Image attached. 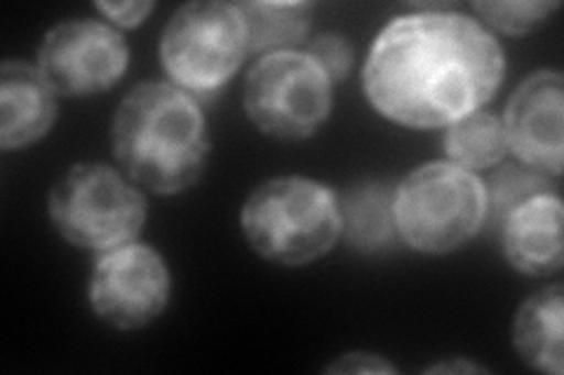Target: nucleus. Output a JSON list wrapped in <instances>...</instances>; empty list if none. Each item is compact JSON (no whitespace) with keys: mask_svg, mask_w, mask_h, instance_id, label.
<instances>
[{"mask_svg":"<svg viewBox=\"0 0 564 375\" xmlns=\"http://www.w3.org/2000/svg\"><path fill=\"white\" fill-rule=\"evenodd\" d=\"M329 373H393L395 366L383 362L381 356L375 354H344L341 360L334 362L329 368Z\"/></svg>","mask_w":564,"mask_h":375,"instance_id":"obj_20","label":"nucleus"},{"mask_svg":"<svg viewBox=\"0 0 564 375\" xmlns=\"http://www.w3.org/2000/svg\"><path fill=\"white\" fill-rule=\"evenodd\" d=\"M153 3H97V10L120 29H137L153 12Z\"/></svg>","mask_w":564,"mask_h":375,"instance_id":"obj_19","label":"nucleus"},{"mask_svg":"<svg viewBox=\"0 0 564 375\" xmlns=\"http://www.w3.org/2000/svg\"><path fill=\"white\" fill-rule=\"evenodd\" d=\"M429 371H466V373H473V371H482V368H478V366H473V364H468V362H454V364H437V366H431Z\"/></svg>","mask_w":564,"mask_h":375,"instance_id":"obj_21","label":"nucleus"},{"mask_svg":"<svg viewBox=\"0 0 564 375\" xmlns=\"http://www.w3.org/2000/svg\"><path fill=\"white\" fill-rule=\"evenodd\" d=\"M564 291L560 284L529 296L513 324V343L522 360L543 373L564 371Z\"/></svg>","mask_w":564,"mask_h":375,"instance_id":"obj_13","label":"nucleus"},{"mask_svg":"<svg viewBox=\"0 0 564 375\" xmlns=\"http://www.w3.org/2000/svg\"><path fill=\"white\" fill-rule=\"evenodd\" d=\"M503 70V49L480 22L414 12L381 29L362 68V87L383 118L437 130L480 111L501 87Z\"/></svg>","mask_w":564,"mask_h":375,"instance_id":"obj_1","label":"nucleus"},{"mask_svg":"<svg viewBox=\"0 0 564 375\" xmlns=\"http://www.w3.org/2000/svg\"><path fill=\"white\" fill-rule=\"evenodd\" d=\"M247 29V52H288L306 38L311 3H238Z\"/></svg>","mask_w":564,"mask_h":375,"instance_id":"obj_14","label":"nucleus"},{"mask_svg":"<svg viewBox=\"0 0 564 375\" xmlns=\"http://www.w3.org/2000/svg\"><path fill=\"white\" fill-rule=\"evenodd\" d=\"M247 244L280 265H308L329 254L344 230L334 192L306 176H278L254 188L240 211Z\"/></svg>","mask_w":564,"mask_h":375,"instance_id":"obj_3","label":"nucleus"},{"mask_svg":"<svg viewBox=\"0 0 564 375\" xmlns=\"http://www.w3.org/2000/svg\"><path fill=\"white\" fill-rule=\"evenodd\" d=\"M247 55V29L234 3H188L172 14L161 38V62L186 95L221 89Z\"/></svg>","mask_w":564,"mask_h":375,"instance_id":"obj_6","label":"nucleus"},{"mask_svg":"<svg viewBox=\"0 0 564 375\" xmlns=\"http://www.w3.org/2000/svg\"><path fill=\"white\" fill-rule=\"evenodd\" d=\"M111 144L132 184L153 195L191 188L209 153L198 103L170 82H141L126 95L111 122Z\"/></svg>","mask_w":564,"mask_h":375,"instance_id":"obj_2","label":"nucleus"},{"mask_svg":"<svg viewBox=\"0 0 564 375\" xmlns=\"http://www.w3.org/2000/svg\"><path fill=\"white\" fill-rule=\"evenodd\" d=\"M122 35L101 22L70 20L52 26L39 49V68L57 95L95 97L111 89L128 68Z\"/></svg>","mask_w":564,"mask_h":375,"instance_id":"obj_9","label":"nucleus"},{"mask_svg":"<svg viewBox=\"0 0 564 375\" xmlns=\"http://www.w3.org/2000/svg\"><path fill=\"white\" fill-rule=\"evenodd\" d=\"M55 95L39 66H0V148L17 151L41 141L57 120Z\"/></svg>","mask_w":564,"mask_h":375,"instance_id":"obj_12","label":"nucleus"},{"mask_svg":"<svg viewBox=\"0 0 564 375\" xmlns=\"http://www.w3.org/2000/svg\"><path fill=\"white\" fill-rule=\"evenodd\" d=\"M172 296V279L155 249L128 242L97 261L87 298L95 315L120 331H137L161 317Z\"/></svg>","mask_w":564,"mask_h":375,"instance_id":"obj_8","label":"nucleus"},{"mask_svg":"<svg viewBox=\"0 0 564 375\" xmlns=\"http://www.w3.org/2000/svg\"><path fill=\"white\" fill-rule=\"evenodd\" d=\"M501 244L508 263L532 277L562 271V200L557 190H541L510 207L501 221Z\"/></svg>","mask_w":564,"mask_h":375,"instance_id":"obj_11","label":"nucleus"},{"mask_svg":"<svg viewBox=\"0 0 564 375\" xmlns=\"http://www.w3.org/2000/svg\"><path fill=\"white\" fill-rule=\"evenodd\" d=\"M489 195L475 172L429 163L402 178L393 192V223L404 244L421 254H449L478 235Z\"/></svg>","mask_w":564,"mask_h":375,"instance_id":"obj_4","label":"nucleus"},{"mask_svg":"<svg viewBox=\"0 0 564 375\" xmlns=\"http://www.w3.org/2000/svg\"><path fill=\"white\" fill-rule=\"evenodd\" d=\"M503 132L522 163L551 176L562 174L564 155V80L560 70H536L506 106Z\"/></svg>","mask_w":564,"mask_h":375,"instance_id":"obj_10","label":"nucleus"},{"mask_svg":"<svg viewBox=\"0 0 564 375\" xmlns=\"http://www.w3.org/2000/svg\"><path fill=\"white\" fill-rule=\"evenodd\" d=\"M306 55L321 66L332 82L346 80L352 68V47L339 33H323L308 45Z\"/></svg>","mask_w":564,"mask_h":375,"instance_id":"obj_18","label":"nucleus"},{"mask_svg":"<svg viewBox=\"0 0 564 375\" xmlns=\"http://www.w3.org/2000/svg\"><path fill=\"white\" fill-rule=\"evenodd\" d=\"M445 151L449 163L470 172L499 165L508 151L503 122L482 111L456 120L447 128Z\"/></svg>","mask_w":564,"mask_h":375,"instance_id":"obj_15","label":"nucleus"},{"mask_svg":"<svg viewBox=\"0 0 564 375\" xmlns=\"http://www.w3.org/2000/svg\"><path fill=\"white\" fill-rule=\"evenodd\" d=\"M47 211L66 242L104 254L134 242L147 221V200L116 169L83 163L57 178Z\"/></svg>","mask_w":564,"mask_h":375,"instance_id":"obj_5","label":"nucleus"},{"mask_svg":"<svg viewBox=\"0 0 564 375\" xmlns=\"http://www.w3.org/2000/svg\"><path fill=\"white\" fill-rule=\"evenodd\" d=\"M560 3H534V0H518V3H473V10L478 12L482 20L506 35H524L539 26L549 14L555 12Z\"/></svg>","mask_w":564,"mask_h":375,"instance_id":"obj_17","label":"nucleus"},{"mask_svg":"<svg viewBox=\"0 0 564 375\" xmlns=\"http://www.w3.org/2000/svg\"><path fill=\"white\" fill-rule=\"evenodd\" d=\"M344 225L348 228V238L352 244H381L388 238V232L395 230L393 198H388L379 188H365L356 192L346 205Z\"/></svg>","mask_w":564,"mask_h":375,"instance_id":"obj_16","label":"nucleus"},{"mask_svg":"<svg viewBox=\"0 0 564 375\" xmlns=\"http://www.w3.org/2000/svg\"><path fill=\"white\" fill-rule=\"evenodd\" d=\"M245 111L259 132L273 139H308L329 118L332 80L306 52L263 55L247 74Z\"/></svg>","mask_w":564,"mask_h":375,"instance_id":"obj_7","label":"nucleus"}]
</instances>
